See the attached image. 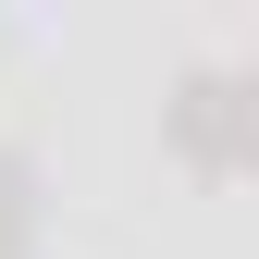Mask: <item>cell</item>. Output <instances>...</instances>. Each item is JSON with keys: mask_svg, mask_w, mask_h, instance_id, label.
I'll use <instances>...</instances> for the list:
<instances>
[{"mask_svg": "<svg viewBox=\"0 0 259 259\" xmlns=\"http://www.w3.org/2000/svg\"><path fill=\"white\" fill-rule=\"evenodd\" d=\"M160 136L173 160H198V173H259V74H185L173 99H160Z\"/></svg>", "mask_w": 259, "mask_h": 259, "instance_id": "obj_1", "label": "cell"}, {"mask_svg": "<svg viewBox=\"0 0 259 259\" xmlns=\"http://www.w3.org/2000/svg\"><path fill=\"white\" fill-rule=\"evenodd\" d=\"M25 222H37V198H25V160L0 148V259H25Z\"/></svg>", "mask_w": 259, "mask_h": 259, "instance_id": "obj_2", "label": "cell"}]
</instances>
